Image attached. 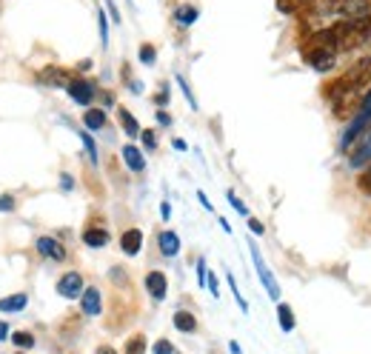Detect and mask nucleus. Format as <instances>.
Returning a JSON list of instances; mask_svg holds the SVG:
<instances>
[{
  "label": "nucleus",
  "mask_w": 371,
  "mask_h": 354,
  "mask_svg": "<svg viewBox=\"0 0 371 354\" xmlns=\"http://www.w3.org/2000/svg\"><path fill=\"white\" fill-rule=\"evenodd\" d=\"M34 246H37V251H41L43 258H49V260H63V258H66V249L57 243L54 238H37Z\"/></svg>",
  "instance_id": "obj_7"
},
{
  "label": "nucleus",
  "mask_w": 371,
  "mask_h": 354,
  "mask_svg": "<svg viewBox=\"0 0 371 354\" xmlns=\"http://www.w3.org/2000/svg\"><path fill=\"white\" fill-rule=\"evenodd\" d=\"M83 123H86V129H92V132H100V129L106 126V112H103V109H89V112L83 114Z\"/></svg>",
  "instance_id": "obj_16"
},
{
  "label": "nucleus",
  "mask_w": 371,
  "mask_h": 354,
  "mask_svg": "<svg viewBox=\"0 0 371 354\" xmlns=\"http://www.w3.org/2000/svg\"><path fill=\"white\" fill-rule=\"evenodd\" d=\"M81 137H83V146H86V152H89V160L97 163V146H94V140H92L86 132H81Z\"/></svg>",
  "instance_id": "obj_24"
},
{
  "label": "nucleus",
  "mask_w": 371,
  "mask_h": 354,
  "mask_svg": "<svg viewBox=\"0 0 371 354\" xmlns=\"http://www.w3.org/2000/svg\"><path fill=\"white\" fill-rule=\"evenodd\" d=\"M306 3V0H277V6L283 9V12H295V9H300Z\"/></svg>",
  "instance_id": "obj_26"
},
{
  "label": "nucleus",
  "mask_w": 371,
  "mask_h": 354,
  "mask_svg": "<svg viewBox=\"0 0 371 354\" xmlns=\"http://www.w3.org/2000/svg\"><path fill=\"white\" fill-rule=\"evenodd\" d=\"M69 94H72V101L74 103H81V106H89L92 103V97H94V86L89 81H69Z\"/></svg>",
  "instance_id": "obj_4"
},
{
  "label": "nucleus",
  "mask_w": 371,
  "mask_h": 354,
  "mask_svg": "<svg viewBox=\"0 0 371 354\" xmlns=\"http://www.w3.org/2000/svg\"><path fill=\"white\" fill-rule=\"evenodd\" d=\"M154 354H174V346L169 340H158L154 343Z\"/></svg>",
  "instance_id": "obj_29"
},
{
  "label": "nucleus",
  "mask_w": 371,
  "mask_h": 354,
  "mask_svg": "<svg viewBox=\"0 0 371 354\" xmlns=\"http://www.w3.org/2000/svg\"><path fill=\"white\" fill-rule=\"evenodd\" d=\"M198 9H194V6H180L178 12H174V17H178V23H183V26H189V23H194V21H198Z\"/></svg>",
  "instance_id": "obj_19"
},
{
  "label": "nucleus",
  "mask_w": 371,
  "mask_h": 354,
  "mask_svg": "<svg viewBox=\"0 0 371 354\" xmlns=\"http://www.w3.org/2000/svg\"><path fill=\"white\" fill-rule=\"evenodd\" d=\"M97 354H117V351H114V348H109V346H103V348L97 351Z\"/></svg>",
  "instance_id": "obj_39"
},
{
  "label": "nucleus",
  "mask_w": 371,
  "mask_h": 354,
  "mask_svg": "<svg viewBox=\"0 0 371 354\" xmlns=\"http://www.w3.org/2000/svg\"><path fill=\"white\" fill-rule=\"evenodd\" d=\"M83 243L92 249H103L109 243V231L106 229H86L83 231Z\"/></svg>",
  "instance_id": "obj_14"
},
{
  "label": "nucleus",
  "mask_w": 371,
  "mask_h": 354,
  "mask_svg": "<svg viewBox=\"0 0 371 354\" xmlns=\"http://www.w3.org/2000/svg\"><path fill=\"white\" fill-rule=\"evenodd\" d=\"M277 320H280V329H283V331H295V326H297L295 311H291L288 303H280V306H277Z\"/></svg>",
  "instance_id": "obj_17"
},
{
  "label": "nucleus",
  "mask_w": 371,
  "mask_h": 354,
  "mask_svg": "<svg viewBox=\"0 0 371 354\" xmlns=\"http://www.w3.org/2000/svg\"><path fill=\"white\" fill-rule=\"evenodd\" d=\"M229 286H231V294H234V300H237V306H240L243 311H248V303H246V298L240 294V289H237V283H234L231 274H229Z\"/></svg>",
  "instance_id": "obj_23"
},
{
  "label": "nucleus",
  "mask_w": 371,
  "mask_h": 354,
  "mask_svg": "<svg viewBox=\"0 0 371 354\" xmlns=\"http://www.w3.org/2000/svg\"><path fill=\"white\" fill-rule=\"evenodd\" d=\"M229 203H231L234 209H237L240 214H248V209H246V203H243V200H240V198H237V194H234V191H229Z\"/></svg>",
  "instance_id": "obj_27"
},
{
  "label": "nucleus",
  "mask_w": 371,
  "mask_h": 354,
  "mask_svg": "<svg viewBox=\"0 0 371 354\" xmlns=\"http://www.w3.org/2000/svg\"><path fill=\"white\" fill-rule=\"evenodd\" d=\"M206 283H209V291L214 294V298H218V294H220V289H218V278H214V274H206Z\"/></svg>",
  "instance_id": "obj_32"
},
{
  "label": "nucleus",
  "mask_w": 371,
  "mask_h": 354,
  "mask_svg": "<svg viewBox=\"0 0 371 354\" xmlns=\"http://www.w3.org/2000/svg\"><path fill=\"white\" fill-rule=\"evenodd\" d=\"M17 354H21V351H17Z\"/></svg>",
  "instance_id": "obj_40"
},
{
  "label": "nucleus",
  "mask_w": 371,
  "mask_h": 354,
  "mask_svg": "<svg viewBox=\"0 0 371 354\" xmlns=\"http://www.w3.org/2000/svg\"><path fill=\"white\" fill-rule=\"evenodd\" d=\"M166 289H169V283H166V274L163 271H149L146 274V291L151 294L154 300H163L166 298Z\"/></svg>",
  "instance_id": "obj_6"
},
{
  "label": "nucleus",
  "mask_w": 371,
  "mask_h": 354,
  "mask_svg": "<svg viewBox=\"0 0 371 354\" xmlns=\"http://www.w3.org/2000/svg\"><path fill=\"white\" fill-rule=\"evenodd\" d=\"M14 209V198L12 194H3V198H0V211H12Z\"/></svg>",
  "instance_id": "obj_31"
},
{
  "label": "nucleus",
  "mask_w": 371,
  "mask_h": 354,
  "mask_svg": "<svg viewBox=\"0 0 371 354\" xmlns=\"http://www.w3.org/2000/svg\"><path fill=\"white\" fill-rule=\"evenodd\" d=\"M198 280H200V286L206 283V263H203V260L198 263Z\"/></svg>",
  "instance_id": "obj_34"
},
{
  "label": "nucleus",
  "mask_w": 371,
  "mask_h": 354,
  "mask_svg": "<svg viewBox=\"0 0 371 354\" xmlns=\"http://www.w3.org/2000/svg\"><path fill=\"white\" fill-rule=\"evenodd\" d=\"M83 278L77 271H66L61 280H57V294H61V298H66V300H77L83 294Z\"/></svg>",
  "instance_id": "obj_2"
},
{
  "label": "nucleus",
  "mask_w": 371,
  "mask_h": 354,
  "mask_svg": "<svg viewBox=\"0 0 371 354\" xmlns=\"http://www.w3.org/2000/svg\"><path fill=\"white\" fill-rule=\"evenodd\" d=\"M368 121H371V92L365 94V101H363V114L357 117V123H354V126H351V132H348V134L343 137V146H348V143H351V137H354V134L360 132V126H365Z\"/></svg>",
  "instance_id": "obj_12"
},
{
  "label": "nucleus",
  "mask_w": 371,
  "mask_h": 354,
  "mask_svg": "<svg viewBox=\"0 0 371 354\" xmlns=\"http://www.w3.org/2000/svg\"><path fill=\"white\" fill-rule=\"evenodd\" d=\"M43 86H69V74L63 72V69H54V66H49V69H43L41 72V77H37Z\"/></svg>",
  "instance_id": "obj_10"
},
{
  "label": "nucleus",
  "mask_w": 371,
  "mask_h": 354,
  "mask_svg": "<svg viewBox=\"0 0 371 354\" xmlns=\"http://www.w3.org/2000/svg\"><path fill=\"white\" fill-rule=\"evenodd\" d=\"M306 61H308V66H315L317 72H326V69H331V63H335V52L326 49V46H317L315 52L306 54Z\"/></svg>",
  "instance_id": "obj_5"
},
{
  "label": "nucleus",
  "mask_w": 371,
  "mask_h": 354,
  "mask_svg": "<svg viewBox=\"0 0 371 354\" xmlns=\"http://www.w3.org/2000/svg\"><path fill=\"white\" fill-rule=\"evenodd\" d=\"M97 26H100V41H103V46H109V26H106V14L103 12H97Z\"/></svg>",
  "instance_id": "obj_25"
},
{
  "label": "nucleus",
  "mask_w": 371,
  "mask_h": 354,
  "mask_svg": "<svg viewBox=\"0 0 371 354\" xmlns=\"http://www.w3.org/2000/svg\"><path fill=\"white\" fill-rule=\"evenodd\" d=\"M158 243H160V251L166 254V258H178V251H180V238L174 231H163L160 238H158Z\"/></svg>",
  "instance_id": "obj_11"
},
{
  "label": "nucleus",
  "mask_w": 371,
  "mask_h": 354,
  "mask_svg": "<svg viewBox=\"0 0 371 354\" xmlns=\"http://www.w3.org/2000/svg\"><path fill=\"white\" fill-rule=\"evenodd\" d=\"M251 260H255L257 278H260L263 289L268 291V298H271V300H277V298H280V286H277V280H275V274L268 271V266H266V260H263V254H260V249H257L255 243H251Z\"/></svg>",
  "instance_id": "obj_1"
},
{
  "label": "nucleus",
  "mask_w": 371,
  "mask_h": 354,
  "mask_svg": "<svg viewBox=\"0 0 371 354\" xmlns=\"http://www.w3.org/2000/svg\"><path fill=\"white\" fill-rule=\"evenodd\" d=\"M160 214H163V218L169 220V218H171V206H169V203H163V206H160Z\"/></svg>",
  "instance_id": "obj_36"
},
{
  "label": "nucleus",
  "mask_w": 371,
  "mask_h": 354,
  "mask_svg": "<svg viewBox=\"0 0 371 354\" xmlns=\"http://www.w3.org/2000/svg\"><path fill=\"white\" fill-rule=\"evenodd\" d=\"M140 246H143V231H140V229H129V231H123V238H120L123 254L134 258V254H140Z\"/></svg>",
  "instance_id": "obj_8"
},
{
  "label": "nucleus",
  "mask_w": 371,
  "mask_h": 354,
  "mask_svg": "<svg viewBox=\"0 0 371 354\" xmlns=\"http://www.w3.org/2000/svg\"><path fill=\"white\" fill-rule=\"evenodd\" d=\"M158 123H160V126H169V123H171V117H169L166 112H160V114H158Z\"/></svg>",
  "instance_id": "obj_35"
},
{
  "label": "nucleus",
  "mask_w": 371,
  "mask_h": 354,
  "mask_svg": "<svg viewBox=\"0 0 371 354\" xmlns=\"http://www.w3.org/2000/svg\"><path fill=\"white\" fill-rule=\"evenodd\" d=\"M26 303H29L26 294H12V298L0 300V311H3V314H17V311L26 309Z\"/></svg>",
  "instance_id": "obj_13"
},
{
  "label": "nucleus",
  "mask_w": 371,
  "mask_h": 354,
  "mask_svg": "<svg viewBox=\"0 0 371 354\" xmlns=\"http://www.w3.org/2000/svg\"><path fill=\"white\" fill-rule=\"evenodd\" d=\"M248 229L255 231V234H263V231H266V226H263L260 220H248Z\"/></svg>",
  "instance_id": "obj_33"
},
{
  "label": "nucleus",
  "mask_w": 371,
  "mask_h": 354,
  "mask_svg": "<svg viewBox=\"0 0 371 354\" xmlns=\"http://www.w3.org/2000/svg\"><path fill=\"white\" fill-rule=\"evenodd\" d=\"M61 183H63V189H72V186H74V183H72V177H69V174H63V180H61Z\"/></svg>",
  "instance_id": "obj_37"
},
{
  "label": "nucleus",
  "mask_w": 371,
  "mask_h": 354,
  "mask_svg": "<svg viewBox=\"0 0 371 354\" xmlns=\"http://www.w3.org/2000/svg\"><path fill=\"white\" fill-rule=\"evenodd\" d=\"M81 306H83V314H89V317H97V314L103 311V298H100V291H97L94 286H86L83 294H81Z\"/></svg>",
  "instance_id": "obj_3"
},
{
  "label": "nucleus",
  "mask_w": 371,
  "mask_h": 354,
  "mask_svg": "<svg viewBox=\"0 0 371 354\" xmlns=\"http://www.w3.org/2000/svg\"><path fill=\"white\" fill-rule=\"evenodd\" d=\"M6 331H9V326H6V323H0V340H6Z\"/></svg>",
  "instance_id": "obj_38"
},
{
  "label": "nucleus",
  "mask_w": 371,
  "mask_h": 354,
  "mask_svg": "<svg viewBox=\"0 0 371 354\" xmlns=\"http://www.w3.org/2000/svg\"><path fill=\"white\" fill-rule=\"evenodd\" d=\"M126 354H146V337L143 334H134V337L126 343Z\"/></svg>",
  "instance_id": "obj_20"
},
{
  "label": "nucleus",
  "mask_w": 371,
  "mask_h": 354,
  "mask_svg": "<svg viewBox=\"0 0 371 354\" xmlns=\"http://www.w3.org/2000/svg\"><path fill=\"white\" fill-rule=\"evenodd\" d=\"M143 146L151 152L154 146H158V137H154V132H143Z\"/></svg>",
  "instance_id": "obj_30"
},
{
  "label": "nucleus",
  "mask_w": 371,
  "mask_h": 354,
  "mask_svg": "<svg viewBox=\"0 0 371 354\" xmlns=\"http://www.w3.org/2000/svg\"><path fill=\"white\" fill-rule=\"evenodd\" d=\"M154 57H158V52H154V46H149V43H143V46H140V63H146V66H151V63H154Z\"/></svg>",
  "instance_id": "obj_22"
},
{
  "label": "nucleus",
  "mask_w": 371,
  "mask_h": 354,
  "mask_svg": "<svg viewBox=\"0 0 371 354\" xmlns=\"http://www.w3.org/2000/svg\"><path fill=\"white\" fill-rule=\"evenodd\" d=\"M123 163L131 169V171H146V157L138 146H123Z\"/></svg>",
  "instance_id": "obj_9"
},
{
  "label": "nucleus",
  "mask_w": 371,
  "mask_h": 354,
  "mask_svg": "<svg viewBox=\"0 0 371 354\" xmlns=\"http://www.w3.org/2000/svg\"><path fill=\"white\" fill-rule=\"evenodd\" d=\"M174 329L183 331V334H191L198 329V320H194L191 311H174Z\"/></svg>",
  "instance_id": "obj_15"
},
{
  "label": "nucleus",
  "mask_w": 371,
  "mask_h": 354,
  "mask_svg": "<svg viewBox=\"0 0 371 354\" xmlns=\"http://www.w3.org/2000/svg\"><path fill=\"white\" fill-rule=\"evenodd\" d=\"M12 343H14L17 348H32V346H34V337H32L29 331H14V334H12Z\"/></svg>",
  "instance_id": "obj_21"
},
{
  "label": "nucleus",
  "mask_w": 371,
  "mask_h": 354,
  "mask_svg": "<svg viewBox=\"0 0 371 354\" xmlns=\"http://www.w3.org/2000/svg\"><path fill=\"white\" fill-rule=\"evenodd\" d=\"M178 83H180V89H183V94H186V101L191 103V109H198V101H194V94H191V89H189V83L183 81V77H178Z\"/></svg>",
  "instance_id": "obj_28"
},
{
  "label": "nucleus",
  "mask_w": 371,
  "mask_h": 354,
  "mask_svg": "<svg viewBox=\"0 0 371 354\" xmlns=\"http://www.w3.org/2000/svg\"><path fill=\"white\" fill-rule=\"evenodd\" d=\"M120 123H123V132H126L129 137H138V134H140V123L131 117V112L120 109Z\"/></svg>",
  "instance_id": "obj_18"
}]
</instances>
